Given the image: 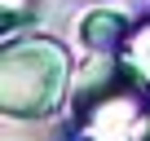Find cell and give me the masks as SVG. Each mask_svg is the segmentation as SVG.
I'll return each mask as SVG.
<instances>
[{"instance_id": "6da1fadb", "label": "cell", "mask_w": 150, "mask_h": 141, "mask_svg": "<svg viewBox=\"0 0 150 141\" xmlns=\"http://www.w3.org/2000/svg\"><path fill=\"white\" fill-rule=\"evenodd\" d=\"M75 141H150V84L128 57L97 53L71 97Z\"/></svg>"}, {"instance_id": "7a4b0ae2", "label": "cell", "mask_w": 150, "mask_h": 141, "mask_svg": "<svg viewBox=\"0 0 150 141\" xmlns=\"http://www.w3.org/2000/svg\"><path fill=\"white\" fill-rule=\"evenodd\" d=\"M71 53L53 35H22L0 49V115L49 119L66 102Z\"/></svg>"}, {"instance_id": "3957f363", "label": "cell", "mask_w": 150, "mask_h": 141, "mask_svg": "<svg viewBox=\"0 0 150 141\" xmlns=\"http://www.w3.org/2000/svg\"><path fill=\"white\" fill-rule=\"evenodd\" d=\"M128 22H124V13H115V9H93L84 22H80V40L93 49V53H119L124 44H128Z\"/></svg>"}, {"instance_id": "277c9868", "label": "cell", "mask_w": 150, "mask_h": 141, "mask_svg": "<svg viewBox=\"0 0 150 141\" xmlns=\"http://www.w3.org/2000/svg\"><path fill=\"white\" fill-rule=\"evenodd\" d=\"M124 57H128V66L137 70V75L150 84V18L128 35V44H124Z\"/></svg>"}, {"instance_id": "5b68a950", "label": "cell", "mask_w": 150, "mask_h": 141, "mask_svg": "<svg viewBox=\"0 0 150 141\" xmlns=\"http://www.w3.org/2000/svg\"><path fill=\"white\" fill-rule=\"evenodd\" d=\"M27 13H35V5H27V0H0V18H5L0 27H5V31H13Z\"/></svg>"}]
</instances>
